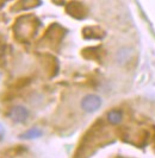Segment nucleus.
I'll use <instances>...</instances> for the list:
<instances>
[{"instance_id": "obj_11", "label": "nucleus", "mask_w": 155, "mask_h": 158, "mask_svg": "<svg viewBox=\"0 0 155 158\" xmlns=\"http://www.w3.org/2000/svg\"><path fill=\"white\" fill-rule=\"evenodd\" d=\"M4 135H5V128H4V126H2L1 124H0V140L2 139Z\"/></svg>"}, {"instance_id": "obj_4", "label": "nucleus", "mask_w": 155, "mask_h": 158, "mask_svg": "<svg viewBox=\"0 0 155 158\" xmlns=\"http://www.w3.org/2000/svg\"><path fill=\"white\" fill-rule=\"evenodd\" d=\"M66 11H67V13L70 17H73L75 19H84L87 16V10H86V7L81 2H78V1L69 2L66 6Z\"/></svg>"}, {"instance_id": "obj_9", "label": "nucleus", "mask_w": 155, "mask_h": 158, "mask_svg": "<svg viewBox=\"0 0 155 158\" xmlns=\"http://www.w3.org/2000/svg\"><path fill=\"white\" fill-rule=\"evenodd\" d=\"M82 56L87 60H99L100 48H86L82 50Z\"/></svg>"}, {"instance_id": "obj_3", "label": "nucleus", "mask_w": 155, "mask_h": 158, "mask_svg": "<svg viewBox=\"0 0 155 158\" xmlns=\"http://www.w3.org/2000/svg\"><path fill=\"white\" fill-rule=\"evenodd\" d=\"M30 112L26 107H24L22 105H17L13 106L7 113V117L16 124H22L24 121H26V119L29 118Z\"/></svg>"}, {"instance_id": "obj_10", "label": "nucleus", "mask_w": 155, "mask_h": 158, "mask_svg": "<svg viewBox=\"0 0 155 158\" xmlns=\"http://www.w3.org/2000/svg\"><path fill=\"white\" fill-rule=\"evenodd\" d=\"M5 50H6V45L4 44V42L0 38V65L2 64L4 60H5Z\"/></svg>"}, {"instance_id": "obj_1", "label": "nucleus", "mask_w": 155, "mask_h": 158, "mask_svg": "<svg viewBox=\"0 0 155 158\" xmlns=\"http://www.w3.org/2000/svg\"><path fill=\"white\" fill-rule=\"evenodd\" d=\"M38 20L33 16H24L20 17L13 26V31L16 33V37L19 40H29L36 33L38 27Z\"/></svg>"}, {"instance_id": "obj_8", "label": "nucleus", "mask_w": 155, "mask_h": 158, "mask_svg": "<svg viewBox=\"0 0 155 158\" xmlns=\"http://www.w3.org/2000/svg\"><path fill=\"white\" fill-rule=\"evenodd\" d=\"M108 118V121L112 125H118L122 120H123V113L121 110H112L108 113L106 115Z\"/></svg>"}, {"instance_id": "obj_2", "label": "nucleus", "mask_w": 155, "mask_h": 158, "mask_svg": "<svg viewBox=\"0 0 155 158\" xmlns=\"http://www.w3.org/2000/svg\"><path fill=\"white\" fill-rule=\"evenodd\" d=\"M101 98L95 94H87L84 96V99L81 100V108L82 111H85L86 113H94L97 112L101 107Z\"/></svg>"}, {"instance_id": "obj_5", "label": "nucleus", "mask_w": 155, "mask_h": 158, "mask_svg": "<svg viewBox=\"0 0 155 158\" xmlns=\"http://www.w3.org/2000/svg\"><path fill=\"white\" fill-rule=\"evenodd\" d=\"M132 55H134V50L129 47H124L121 48L116 54V61L118 64L121 65H125L128 64L132 58Z\"/></svg>"}, {"instance_id": "obj_6", "label": "nucleus", "mask_w": 155, "mask_h": 158, "mask_svg": "<svg viewBox=\"0 0 155 158\" xmlns=\"http://www.w3.org/2000/svg\"><path fill=\"white\" fill-rule=\"evenodd\" d=\"M82 36L86 40H101L105 36V32L97 26H88L82 30Z\"/></svg>"}, {"instance_id": "obj_7", "label": "nucleus", "mask_w": 155, "mask_h": 158, "mask_svg": "<svg viewBox=\"0 0 155 158\" xmlns=\"http://www.w3.org/2000/svg\"><path fill=\"white\" fill-rule=\"evenodd\" d=\"M43 131L39 127H31L30 130H28L26 132H24L19 135L20 139H26V140H32V139H37L39 137H42Z\"/></svg>"}]
</instances>
